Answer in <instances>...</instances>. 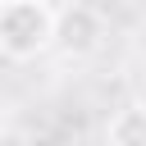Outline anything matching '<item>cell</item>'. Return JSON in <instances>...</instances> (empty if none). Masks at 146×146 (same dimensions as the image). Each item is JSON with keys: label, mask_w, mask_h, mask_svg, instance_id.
Segmentation results:
<instances>
[{"label": "cell", "mask_w": 146, "mask_h": 146, "mask_svg": "<svg viewBox=\"0 0 146 146\" xmlns=\"http://www.w3.org/2000/svg\"><path fill=\"white\" fill-rule=\"evenodd\" d=\"M0 5H9V0H0Z\"/></svg>", "instance_id": "obj_6"}, {"label": "cell", "mask_w": 146, "mask_h": 146, "mask_svg": "<svg viewBox=\"0 0 146 146\" xmlns=\"http://www.w3.org/2000/svg\"><path fill=\"white\" fill-rule=\"evenodd\" d=\"M50 32H55V9H46L36 0L0 5V59L27 64V59L46 55L50 50Z\"/></svg>", "instance_id": "obj_1"}, {"label": "cell", "mask_w": 146, "mask_h": 146, "mask_svg": "<svg viewBox=\"0 0 146 146\" xmlns=\"http://www.w3.org/2000/svg\"><path fill=\"white\" fill-rule=\"evenodd\" d=\"M59 146H82V141H59Z\"/></svg>", "instance_id": "obj_5"}, {"label": "cell", "mask_w": 146, "mask_h": 146, "mask_svg": "<svg viewBox=\"0 0 146 146\" xmlns=\"http://www.w3.org/2000/svg\"><path fill=\"white\" fill-rule=\"evenodd\" d=\"M105 141L110 146H146V110H141V100H123L105 119Z\"/></svg>", "instance_id": "obj_3"}, {"label": "cell", "mask_w": 146, "mask_h": 146, "mask_svg": "<svg viewBox=\"0 0 146 146\" xmlns=\"http://www.w3.org/2000/svg\"><path fill=\"white\" fill-rule=\"evenodd\" d=\"M36 5H46V9H59V5H64V0H36Z\"/></svg>", "instance_id": "obj_4"}, {"label": "cell", "mask_w": 146, "mask_h": 146, "mask_svg": "<svg viewBox=\"0 0 146 146\" xmlns=\"http://www.w3.org/2000/svg\"><path fill=\"white\" fill-rule=\"evenodd\" d=\"M100 41H105L100 9H91L82 0H64L55 9V32H50V46L55 50H64L68 59H87V55L100 50Z\"/></svg>", "instance_id": "obj_2"}]
</instances>
